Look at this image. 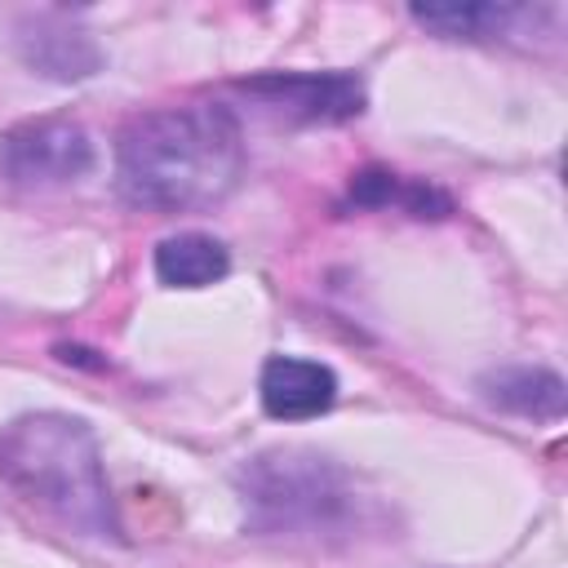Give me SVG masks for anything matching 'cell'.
<instances>
[{
  "instance_id": "1",
  "label": "cell",
  "mask_w": 568,
  "mask_h": 568,
  "mask_svg": "<svg viewBox=\"0 0 568 568\" xmlns=\"http://www.w3.org/2000/svg\"><path fill=\"white\" fill-rule=\"evenodd\" d=\"M244 169V138L226 106H160L133 115L115 142L120 195L138 209L182 213L217 204Z\"/></svg>"
},
{
  "instance_id": "8",
  "label": "cell",
  "mask_w": 568,
  "mask_h": 568,
  "mask_svg": "<svg viewBox=\"0 0 568 568\" xmlns=\"http://www.w3.org/2000/svg\"><path fill=\"white\" fill-rule=\"evenodd\" d=\"M484 395L519 417H559L564 413V382L550 368H497L484 377Z\"/></svg>"
},
{
  "instance_id": "7",
  "label": "cell",
  "mask_w": 568,
  "mask_h": 568,
  "mask_svg": "<svg viewBox=\"0 0 568 568\" xmlns=\"http://www.w3.org/2000/svg\"><path fill=\"white\" fill-rule=\"evenodd\" d=\"M226 266H231L226 248H222L213 235H200V231L169 235V240H160V248H155V275H160V284H169V288H204V284L222 280Z\"/></svg>"
},
{
  "instance_id": "3",
  "label": "cell",
  "mask_w": 568,
  "mask_h": 568,
  "mask_svg": "<svg viewBox=\"0 0 568 568\" xmlns=\"http://www.w3.org/2000/svg\"><path fill=\"white\" fill-rule=\"evenodd\" d=\"M93 164V142L71 120H22L0 138V173L18 186L75 182Z\"/></svg>"
},
{
  "instance_id": "10",
  "label": "cell",
  "mask_w": 568,
  "mask_h": 568,
  "mask_svg": "<svg viewBox=\"0 0 568 568\" xmlns=\"http://www.w3.org/2000/svg\"><path fill=\"white\" fill-rule=\"evenodd\" d=\"M351 195H355V204H386V200L399 195V182H395V173L368 169V173H359V178L351 182Z\"/></svg>"
},
{
  "instance_id": "5",
  "label": "cell",
  "mask_w": 568,
  "mask_h": 568,
  "mask_svg": "<svg viewBox=\"0 0 568 568\" xmlns=\"http://www.w3.org/2000/svg\"><path fill=\"white\" fill-rule=\"evenodd\" d=\"M262 408L280 422H306L333 408L337 399V377L320 359H297V355H275L262 368Z\"/></svg>"
},
{
  "instance_id": "9",
  "label": "cell",
  "mask_w": 568,
  "mask_h": 568,
  "mask_svg": "<svg viewBox=\"0 0 568 568\" xmlns=\"http://www.w3.org/2000/svg\"><path fill=\"white\" fill-rule=\"evenodd\" d=\"M510 9L506 4H417L413 18L444 31V36H484L488 27H501Z\"/></svg>"
},
{
  "instance_id": "6",
  "label": "cell",
  "mask_w": 568,
  "mask_h": 568,
  "mask_svg": "<svg viewBox=\"0 0 568 568\" xmlns=\"http://www.w3.org/2000/svg\"><path fill=\"white\" fill-rule=\"evenodd\" d=\"M22 58L53 80H80L98 67V44L89 40V31L36 18V27L22 36Z\"/></svg>"
},
{
  "instance_id": "2",
  "label": "cell",
  "mask_w": 568,
  "mask_h": 568,
  "mask_svg": "<svg viewBox=\"0 0 568 568\" xmlns=\"http://www.w3.org/2000/svg\"><path fill=\"white\" fill-rule=\"evenodd\" d=\"M0 475L27 501L49 510L75 532H111V493L102 475V453L80 417L36 413L18 417L0 435Z\"/></svg>"
},
{
  "instance_id": "4",
  "label": "cell",
  "mask_w": 568,
  "mask_h": 568,
  "mask_svg": "<svg viewBox=\"0 0 568 568\" xmlns=\"http://www.w3.org/2000/svg\"><path fill=\"white\" fill-rule=\"evenodd\" d=\"M244 89L253 98H262L266 106L284 111L288 120H351L364 111V89L355 75L346 71H297V75H257L244 80Z\"/></svg>"
}]
</instances>
